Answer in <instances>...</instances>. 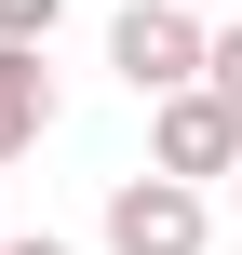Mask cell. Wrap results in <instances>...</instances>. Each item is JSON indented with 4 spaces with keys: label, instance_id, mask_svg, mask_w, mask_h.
I'll return each mask as SVG.
<instances>
[{
    "label": "cell",
    "instance_id": "5",
    "mask_svg": "<svg viewBox=\"0 0 242 255\" xmlns=\"http://www.w3.org/2000/svg\"><path fill=\"white\" fill-rule=\"evenodd\" d=\"M54 13L67 0H0V40H54Z\"/></svg>",
    "mask_w": 242,
    "mask_h": 255
},
{
    "label": "cell",
    "instance_id": "3",
    "mask_svg": "<svg viewBox=\"0 0 242 255\" xmlns=\"http://www.w3.org/2000/svg\"><path fill=\"white\" fill-rule=\"evenodd\" d=\"M202 229H216L202 215V175H162L148 161V175L108 188V255H202Z\"/></svg>",
    "mask_w": 242,
    "mask_h": 255
},
{
    "label": "cell",
    "instance_id": "6",
    "mask_svg": "<svg viewBox=\"0 0 242 255\" xmlns=\"http://www.w3.org/2000/svg\"><path fill=\"white\" fill-rule=\"evenodd\" d=\"M202 81H229V94H242V13L216 27V54H202Z\"/></svg>",
    "mask_w": 242,
    "mask_h": 255
},
{
    "label": "cell",
    "instance_id": "9",
    "mask_svg": "<svg viewBox=\"0 0 242 255\" xmlns=\"http://www.w3.org/2000/svg\"><path fill=\"white\" fill-rule=\"evenodd\" d=\"M229 188H242V175H229Z\"/></svg>",
    "mask_w": 242,
    "mask_h": 255
},
{
    "label": "cell",
    "instance_id": "8",
    "mask_svg": "<svg viewBox=\"0 0 242 255\" xmlns=\"http://www.w3.org/2000/svg\"><path fill=\"white\" fill-rule=\"evenodd\" d=\"M202 13H216V0H202Z\"/></svg>",
    "mask_w": 242,
    "mask_h": 255
},
{
    "label": "cell",
    "instance_id": "1",
    "mask_svg": "<svg viewBox=\"0 0 242 255\" xmlns=\"http://www.w3.org/2000/svg\"><path fill=\"white\" fill-rule=\"evenodd\" d=\"M202 54H216L202 0H121V13H108V67H121L135 94H175V81H202Z\"/></svg>",
    "mask_w": 242,
    "mask_h": 255
},
{
    "label": "cell",
    "instance_id": "2",
    "mask_svg": "<svg viewBox=\"0 0 242 255\" xmlns=\"http://www.w3.org/2000/svg\"><path fill=\"white\" fill-rule=\"evenodd\" d=\"M162 121H148V161L162 175H242V94L229 81H175V94H148Z\"/></svg>",
    "mask_w": 242,
    "mask_h": 255
},
{
    "label": "cell",
    "instance_id": "7",
    "mask_svg": "<svg viewBox=\"0 0 242 255\" xmlns=\"http://www.w3.org/2000/svg\"><path fill=\"white\" fill-rule=\"evenodd\" d=\"M0 255H67V242H54V229H27V242H0Z\"/></svg>",
    "mask_w": 242,
    "mask_h": 255
},
{
    "label": "cell",
    "instance_id": "4",
    "mask_svg": "<svg viewBox=\"0 0 242 255\" xmlns=\"http://www.w3.org/2000/svg\"><path fill=\"white\" fill-rule=\"evenodd\" d=\"M54 134V67H40V40H0V161H27Z\"/></svg>",
    "mask_w": 242,
    "mask_h": 255
}]
</instances>
